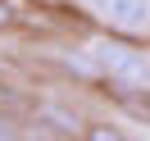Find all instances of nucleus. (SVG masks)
<instances>
[{"label":"nucleus","instance_id":"nucleus-5","mask_svg":"<svg viewBox=\"0 0 150 141\" xmlns=\"http://www.w3.org/2000/svg\"><path fill=\"white\" fill-rule=\"evenodd\" d=\"M0 141H23V137H18V132H14V128H9L5 118H0Z\"/></svg>","mask_w":150,"mask_h":141},{"label":"nucleus","instance_id":"nucleus-3","mask_svg":"<svg viewBox=\"0 0 150 141\" xmlns=\"http://www.w3.org/2000/svg\"><path fill=\"white\" fill-rule=\"evenodd\" d=\"M86 141H127V137H123L114 123H91V128H86Z\"/></svg>","mask_w":150,"mask_h":141},{"label":"nucleus","instance_id":"nucleus-2","mask_svg":"<svg viewBox=\"0 0 150 141\" xmlns=\"http://www.w3.org/2000/svg\"><path fill=\"white\" fill-rule=\"evenodd\" d=\"M100 14L109 18V28H123V32L150 28V0H100Z\"/></svg>","mask_w":150,"mask_h":141},{"label":"nucleus","instance_id":"nucleus-6","mask_svg":"<svg viewBox=\"0 0 150 141\" xmlns=\"http://www.w3.org/2000/svg\"><path fill=\"white\" fill-rule=\"evenodd\" d=\"M0 105H18V96H9V91H0Z\"/></svg>","mask_w":150,"mask_h":141},{"label":"nucleus","instance_id":"nucleus-1","mask_svg":"<svg viewBox=\"0 0 150 141\" xmlns=\"http://www.w3.org/2000/svg\"><path fill=\"white\" fill-rule=\"evenodd\" d=\"M96 64L105 68V73H114V77H123V82H141L146 86V64H141L132 50H123V46H96Z\"/></svg>","mask_w":150,"mask_h":141},{"label":"nucleus","instance_id":"nucleus-4","mask_svg":"<svg viewBox=\"0 0 150 141\" xmlns=\"http://www.w3.org/2000/svg\"><path fill=\"white\" fill-rule=\"evenodd\" d=\"M14 23V9H9V0H0V28H9Z\"/></svg>","mask_w":150,"mask_h":141}]
</instances>
